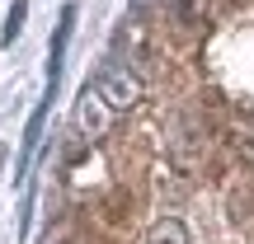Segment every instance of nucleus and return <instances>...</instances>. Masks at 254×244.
<instances>
[{
    "label": "nucleus",
    "instance_id": "obj_1",
    "mask_svg": "<svg viewBox=\"0 0 254 244\" xmlns=\"http://www.w3.org/2000/svg\"><path fill=\"white\" fill-rule=\"evenodd\" d=\"M52 99H57V85H47L43 103H38V108L28 113V122H24V146H19V183H24V188H28V179H33V155H38V136H43V122H47Z\"/></svg>",
    "mask_w": 254,
    "mask_h": 244
},
{
    "label": "nucleus",
    "instance_id": "obj_3",
    "mask_svg": "<svg viewBox=\"0 0 254 244\" xmlns=\"http://www.w3.org/2000/svg\"><path fill=\"white\" fill-rule=\"evenodd\" d=\"M118 113L109 108V103L99 99V90L94 85H85V94H80V108H75V127H80L85 136H104V127H109Z\"/></svg>",
    "mask_w": 254,
    "mask_h": 244
},
{
    "label": "nucleus",
    "instance_id": "obj_4",
    "mask_svg": "<svg viewBox=\"0 0 254 244\" xmlns=\"http://www.w3.org/2000/svg\"><path fill=\"white\" fill-rule=\"evenodd\" d=\"M146 244H189V235H184V221H160V226L146 235Z\"/></svg>",
    "mask_w": 254,
    "mask_h": 244
},
{
    "label": "nucleus",
    "instance_id": "obj_5",
    "mask_svg": "<svg viewBox=\"0 0 254 244\" xmlns=\"http://www.w3.org/2000/svg\"><path fill=\"white\" fill-rule=\"evenodd\" d=\"M24 14H28V0H14V5H9V19H5V28H0V43H14L19 38V28H24Z\"/></svg>",
    "mask_w": 254,
    "mask_h": 244
},
{
    "label": "nucleus",
    "instance_id": "obj_2",
    "mask_svg": "<svg viewBox=\"0 0 254 244\" xmlns=\"http://www.w3.org/2000/svg\"><path fill=\"white\" fill-rule=\"evenodd\" d=\"M90 85L99 90V99L109 103L113 113H127V108H132L136 99H141V85H136V80H132L127 71H104V75H94Z\"/></svg>",
    "mask_w": 254,
    "mask_h": 244
}]
</instances>
